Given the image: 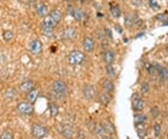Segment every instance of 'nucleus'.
Instances as JSON below:
<instances>
[{
  "instance_id": "obj_1",
  "label": "nucleus",
  "mask_w": 168,
  "mask_h": 139,
  "mask_svg": "<svg viewBox=\"0 0 168 139\" xmlns=\"http://www.w3.org/2000/svg\"><path fill=\"white\" fill-rule=\"evenodd\" d=\"M62 12L59 9H53L44 17L41 23V29L46 36H51L56 25L62 20Z\"/></svg>"
},
{
  "instance_id": "obj_2",
  "label": "nucleus",
  "mask_w": 168,
  "mask_h": 139,
  "mask_svg": "<svg viewBox=\"0 0 168 139\" xmlns=\"http://www.w3.org/2000/svg\"><path fill=\"white\" fill-rule=\"evenodd\" d=\"M67 91V84L61 80H57L53 81V83L51 84V92H53V95L57 99H61V98L66 96Z\"/></svg>"
},
{
  "instance_id": "obj_3",
  "label": "nucleus",
  "mask_w": 168,
  "mask_h": 139,
  "mask_svg": "<svg viewBox=\"0 0 168 139\" xmlns=\"http://www.w3.org/2000/svg\"><path fill=\"white\" fill-rule=\"evenodd\" d=\"M85 60V54L81 50H72L67 56V61L70 66H80Z\"/></svg>"
},
{
  "instance_id": "obj_4",
  "label": "nucleus",
  "mask_w": 168,
  "mask_h": 139,
  "mask_svg": "<svg viewBox=\"0 0 168 139\" xmlns=\"http://www.w3.org/2000/svg\"><path fill=\"white\" fill-rule=\"evenodd\" d=\"M31 133L34 138L36 139H43L49 134V130L47 127L38 123H34L31 127Z\"/></svg>"
},
{
  "instance_id": "obj_5",
  "label": "nucleus",
  "mask_w": 168,
  "mask_h": 139,
  "mask_svg": "<svg viewBox=\"0 0 168 139\" xmlns=\"http://www.w3.org/2000/svg\"><path fill=\"white\" fill-rule=\"evenodd\" d=\"M17 111L22 115H32L34 113V107L29 102H21L16 107Z\"/></svg>"
},
{
  "instance_id": "obj_6",
  "label": "nucleus",
  "mask_w": 168,
  "mask_h": 139,
  "mask_svg": "<svg viewBox=\"0 0 168 139\" xmlns=\"http://www.w3.org/2000/svg\"><path fill=\"white\" fill-rule=\"evenodd\" d=\"M82 93L84 97L88 100H92L96 94V90L93 85H85L82 89Z\"/></svg>"
},
{
  "instance_id": "obj_7",
  "label": "nucleus",
  "mask_w": 168,
  "mask_h": 139,
  "mask_svg": "<svg viewBox=\"0 0 168 139\" xmlns=\"http://www.w3.org/2000/svg\"><path fill=\"white\" fill-rule=\"evenodd\" d=\"M144 106H145L144 101L137 95V93H135V95L133 97V103H132L133 110H135V111H142L144 109Z\"/></svg>"
},
{
  "instance_id": "obj_8",
  "label": "nucleus",
  "mask_w": 168,
  "mask_h": 139,
  "mask_svg": "<svg viewBox=\"0 0 168 139\" xmlns=\"http://www.w3.org/2000/svg\"><path fill=\"white\" fill-rule=\"evenodd\" d=\"M29 50L33 54H38L42 52V43L38 39H34L29 43Z\"/></svg>"
},
{
  "instance_id": "obj_9",
  "label": "nucleus",
  "mask_w": 168,
  "mask_h": 139,
  "mask_svg": "<svg viewBox=\"0 0 168 139\" xmlns=\"http://www.w3.org/2000/svg\"><path fill=\"white\" fill-rule=\"evenodd\" d=\"M154 70L155 72H157L159 77L162 80H166L168 79V69L164 66H160L159 64H154Z\"/></svg>"
},
{
  "instance_id": "obj_10",
  "label": "nucleus",
  "mask_w": 168,
  "mask_h": 139,
  "mask_svg": "<svg viewBox=\"0 0 168 139\" xmlns=\"http://www.w3.org/2000/svg\"><path fill=\"white\" fill-rule=\"evenodd\" d=\"M62 36H63V39L66 40H72L77 36V31L74 27L69 26L63 30Z\"/></svg>"
},
{
  "instance_id": "obj_11",
  "label": "nucleus",
  "mask_w": 168,
  "mask_h": 139,
  "mask_svg": "<svg viewBox=\"0 0 168 139\" xmlns=\"http://www.w3.org/2000/svg\"><path fill=\"white\" fill-rule=\"evenodd\" d=\"M61 134L66 138H71L74 134V127L71 124H64L60 130Z\"/></svg>"
},
{
  "instance_id": "obj_12",
  "label": "nucleus",
  "mask_w": 168,
  "mask_h": 139,
  "mask_svg": "<svg viewBox=\"0 0 168 139\" xmlns=\"http://www.w3.org/2000/svg\"><path fill=\"white\" fill-rule=\"evenodd\" d=\"M83 48L87 53H92L94 49V40L91 36H85L83 39Z\"/></svg>"
},
{
  "instance_id": "obj_13",
  "label": "nucleus",
  "mask_w": 168,
  "mask_h": 139,
  "mask_svg": "<svg viewBox=\"0 0 168 139\" xmlns=\"http://www.w3.org/2000/svg\"><path fill=\"white\" fill-rule=\"evenodd\" d=\"M114 59H115V54L113 53V50L109 49L104 50V53H103V60H104V62L107 65H112Z\"/></svg>"
},
{
  "instance_id": "obj_14",
  "label": "nucleus",
  "mask_w": 168,
  "mask_h": 139,
  "mask_svg": "<svg viewBox=\"0 0 168 139\" xmlns=\"http://www.w3.org/2000/svg\"><path fill=\"white\" fill-rule=\"evenodd\" d=\"M70 14L77 22H81L83 19V16H84V13H83L82 9H81L80 8H76V7L75 8H71Z\"/></svg>"
},
{
  "instance_id": "obj_15",
  "label": "nucleus",
  "mask_w": 168,
  "mask_h": 139,
  "mask_svg": "<svg viewBox=\"0 0 168 139\" xmlns=\"http://www.w3.org/2000/svg\"><path fill=\"white\" fill-rule=\"evenodd\" d=\"M36 13L39 17H45L49 12H48V8L44 3H37L36 6Z\"/></svg>"
},
{
  "instance_id": "obj_16",
  "label": "nucleus",
  "mask_w": 168,
  "mask_h": 139,
  "mask_svg": "<svg viewBox=\"0 0 168 139\" xmlns=\"http://www.w3.org/2000/svg\"><path fill=\"white\" fill-rule=\"evenodd\" d=\"M98 100L99 102L104 105V106H108L110 101H111V96H110V93H107V92H101L99 94H98Z\"/></svg>"
},
{
  "instance_id": "obj_17",
  "label": "nucleus",
  "mask_w": 168,
  "mask_h": 139,
  "mask_svg": "<svg viewBox=\"0 0 168 139\" xmlns=\"http://www.w3.org/2000/svg\"><path fill=\"white\" fill-rule=\"evenodd\" d=\"M32 89H34V82L31 80H25L20 84V90L22 92L28 93Z\"/></svg>"
},
{
  "instance_id": "obj_18",
  "label": "nucleus",
  "mask_w": 168,
  "mask_h": 139,
  "mask_svg": "<svg viewBox=\"0 0 168 139\" xmlns=\"http://www.w3.org/2000/svg\"><path fill=\"white\" fill-rule=\"evenodd\" d=\"M38 95H39V91H38L37 89H35V88H34V89H32L31 91H29V92L27 93L26 98H27V100H28L29 103L33 104V103H35L36 101Z\"/></svg>"
},
{
  "instance_id": "obj_19",
  "label": "nucleus",
  "mask_w": 168,
  "mask_h": 139,
  "mask_svg": "<svg viewBox=\"0 0 168 139\" xmlns=\"http://www.w3.org/2000/svg\"><path fill=\"white\" fill-rule=\"evenodd\" d=\"M103 89H104L105 92L108 93H111L113 91H114V83L108 80V79H106L104 81H103Z\"/></svg>"
},
{
  "instance_id": "obj_20",
  "label": "nucleus",
  "mask_w": 168,
  "mask_h": 139,
  "mask_svg": "<svg viewBox=\"0 0 168 139\" xmlns=\"http://www.w3.org/2000/svg\"><path fill=\"white\" fill-rule=\"evenodd\" d=\"M146 120H147V117L143 114H135L134 116V122L135 126L142 125L146 122Z\"/></svg>"
},
{
  "instance_id": "obj_21",
  "label": "nucleus",
  "mask_w": 168,
  "mask_h": 139,
  "mask_svg": "<svg viewBox=\"0 0 168 139\" xmlns=\"http://www.w3.org/2000/svg\"><path fill=\"white\" fill-rule=\"evenodd\" d=\"M109 10H110L111 15L114 18H119L121 16V14H122L121 8H120V7L118 5H113V6H111L110 8H109Z\"/></svg>"
},
{
  "instance_id": "obj_22",
  "label": "nucleus",
  "mask_w": 168,
  "mask_h": 139,
  "mask_svg": "<svg viewBox=\"0 0 168 139\" xmlns=\"http://www.w3.org/2000/svg\"><path fill=\"white\" fill-rule=\"evenodd\" d=\"M103 125V128L105 129V131L108 134H114L115 132V128H114V126L111 122L109 121H105L104 123H102Z\"/></svg>"
},
{
  "instance_id": "obj_23",
  "label": "nucleus",
  "mask_w": 168,
  "mask_h": 139,
  "mask_svg": "<svg viewBox=\"0 0 168 139\" xmlns=\"http://www.w3.org/2000/svg\"><path fill=\"white\" fill-rule=\"evenodd\" d=\"M135 22V20L134 19V16L131 13H127L124 18V24L127 27H130Z\"/></svg>"
},
{
  "instance_id": "obj_24",
  "label": "nucleus",
  "mask_w": 168,
  "mask_h": 139,
  "mask_svg": "<svg viewBox=\"0 0 168 139\" xmlns=\"http://www.w3.org/2000/svg\"><path fill=\"white\" fill-rule=\"evenodd\" d=\"M49 109H50V113L51 117H56L59 113V108L58 106L54 103H50L49 105Z\"/></svg>"
},
{
  "instance_id": "obj_25",
  "label": "nucleus",
  "mask_w": 168,
  "mask_h": 139,
  "mask_svg": "<svg viewBox=\"0 0 168 139\" xmlns=\"http://www.w3.org/2000/svg\"><path fill=\"white\" fill-rule=\"evenodd\" d=\"M16 90L14 88H9L5 92V97L6 98H13L16 95Z\"/></svg>"
},
{
  "instance_id": "obj_26",
  "label": "nucleus",
  "mask_w": 168,
  "mask_h": 139,
  "mask_svg": "<svg viewBox=\"0 0 168 139\" xmlns=\"http://www.w3.org/2000/svg\"><path fill=\"white\" fill-rule=\"evenodd\" d=\"M13 32L10 31V30H6L4 33H3V39L5 41H10L12 39H13Z\"/></svg>"
},
{
  "instance_id": "obj_27",
  "label": "nucleus",
  "mask_w": 168,
  "mask_h": 139,
  "mask_svg": "<svg viewBox=\"0 0 168 139\" xmlns=\"http://www.w3.org/2000/svg\"><path fill=\"white\" fill-rule=\"evenodd\" d=\"M106 70H107V73H108V76H110V77H115L116 72H115V69H114L112 65H107Z\"/></svg>"
},
{
  "instance_id": "obj_28",
  "label": "nucleus",
  "mask_w": 168,
  "mask_h": 139,
  "mask_svg": "<svg viewBox=\"0 0 168 139\" xmlns=\"http://www.w3.org/2000/svg\"><path fill=\"white\" fill-rule=\"evenodd\" d=\"M153 129H154V135L156 136V137H158L161 134V132H162V126H161V124L160 123H155Z\"/></svg>"
},
{
  "instance_id": "obj_29",
  "label": "nucleus",
  "mask_w": 168,
  "mask_h": 139,
  "mask_svg": "<svg viewBox=\"0 0 168 139\" xmlns=\"http://www.w3.org/2000/svg\"><path fill=\"white\" fill-rule=\"evenodd\" d=\"M150 114L153 118H158L160 115V109L156 107H154L150 109Z\"/></svg>"
},
{
  "instance_id": "obj_30",
  "label": "nucleus",
  "mask_w": 168,
  "mask_h": 139,
  "mask_svg": "<svg viewBox=\"0 0 168 139\" xmlns=\"http://www.w3.org/2000/svg\"><path fill=\"white\" fill-rule=\"evenodd\" d=\"M149 4L150 6V8H152L153 9H158L160 8L159 3L157 0H149Z\"/></svg>"
},
{
  "instance_id": "obj_31",
  "label": "nucleus",
  "mask_w": 168,
  "mask_h": 139,
  "mask_svg": "<svg viewBox=\"0 0 168 139\" xmlns=\"http://www.w3.org/2000/svg\"><path fill=\"white\" fill-rule=\"evenodd\" d=\"M0 139H13V135H12L9 132L5 131L2 133L1 136H0Z\"/></svg>"
},
{
  "instance_id": "obj_32",
  "label": "nucleus",
  "mask_w": 168,
  "mask_h": 139,
  "mask_svg": "<svg viewBox=\"0 0 168 139\" xmlns=\"http://www.w3.org/2000/svg\"><path fill=\"white\" fill-rule=\"evenodd\" d=\"M149 90V86L147 82H143L141 84V91L143 93H147Z\"/></svg>"
},
{
  "instance_id": "obj_33",
  "label": "nucleus",
  "mask_w": 168,
  "mask_h": 139,
  "mask_svg": "<svg viewBox=\"0 0 168 139\" xmlns=\"http://www.w3.org/2000/svg\"><path fill=\"white\" fill-rule=\"evenodd\" d=\"M146 69H147V71H148L149 74H152L153 72H155L154 66L151 64H146Z\"/></svg>"
},
{
  "instance_id": "obj_34",
  "label": "nucleus",
  "mask_w": 168,
  "mask_h": 139,
  "mask_svg": "<svg viewBox=\"0 0 168 139\" xmlns=\"http://www.w3.org/2000/svg\"><path fill=\"white\" fill-rule=\"evenodd\" d=\"M156 19L159 21H167L168 20V15L163 13V14H159L156 16Z\"/></svg>"
},
{
  "instance_id": "obj_35",
  "label": "nucleus",
  "mask_w": 168,
  "mask_h": 139,
  "mask_svg": "<svg viewBox=\"0 0 168 139\" xmlns=\"http://www.w3.org/2000/svg\"><path fill=\"white\" fill-rule=\"evenodd\" d=\"M137 134H138V136L142 139V138H144L145 136H146V130L143 128V129H139L138 131H137Z\"/></svg>"
},
{
  "instance_id": "obj_36",
  "label": "nucleus",
  "mask_w": 168,
  "mask_h": 139,
  "mask_svg": "<svg viewBox=\"0 0 168 139\" xmlns=\"http://www.w3.org/2000/svg\"><path fill=\"white\" fill-rule=\"evenodd\" d=\"M132 4L135 7H140L142 5V0H132Z\"/></svg>"
},
{
  "instance_id": "obj_37",
  "label": "nucleus",
  "mask_w": 168,
  "mask_h": 139,
  "mask_svg": "<svg viewBox=\"0 0 168 139\" xmlns=\"http://www.w3.org/2000/svg\"><path fill=\"white\" fill-rule=\"evenodd\" d=\"M167 53H168V47H167Z\"/></svg>"
},
{
  "instance_id": "obj_38",
  "label": "nucleus",
  "mask_w": 168,
  "mask_h": 139,
  "mask_svg": "<svg viewBox=\"0 0 168 139\" xmlns=\"http://www.w3.org/2000/svg\"><path fill=\"white\" fill-rule=\"evenodd\" d=\"M167 139H168V137H167Z\"/></svg>"
}]
</instances>
